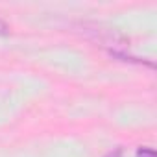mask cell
Instances as JSON below:
<instances>
[{
  "label": "cell",
  "instance_id": "6da1fadb",
  "mask_svg": "<svg viewBox=\"0 0 157 157\" xmlns=\"http://www.w3.org/2000/svg\"><path fill=\"white\" fill-rule=\"evenodd\" d=\"M137 157H155V151L151 148H139L137 150Z\"/></svg>",
  "mask_w": 157,
  "mask_h": 157
},
{
  "label": "cell",
  "instance_id": "7a4b0ae2",
  "mask_svg": "<svg viewBox=\"0 0 157 157\" xmlns=\"http://www.w3.org/2000/svg\"><path fill=\"white\" fill-rule=\"evenodd\" d=\"M8 33H10V26L0 19V35H8Z\"/></svg>",
  "mask_w": 157,
  "mask_h": 157
}]
</instances>
